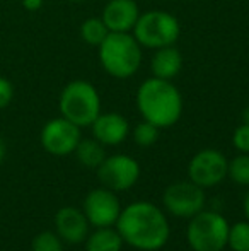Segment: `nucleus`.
Returning a JSON list of instances; mask_svg holds the SVG:
<instances>
[{"mask_svg": "<svg viewBox=\"0 0 249 251\" xmlns=\"http://www.w3.org/2000/svg\"><path fill=\"white\" fill-rule=\"evenodd\" d=\"M114 226L123 238V243L140 251L164 248L171 236L166 214L150 201H133L121 208Z\"/></svg>", "mask_w": 249, "mask_h": 251, "instance_id": "1", "label": "nucleus"}, {"mask_svg": "<svg viewBox=\"0 0 249 251\" xmlns=\"http://www.w3.org/2000/svg\"><path fill=\"white\" fill-rule=\"evenodd\" d=\"M136 108L143 120L159 128H167L180 122L183 98L171 80L150 77L136 91Z\"/></svg>", "mask_w": 249, "mask_h": 251, "instance_id": "2", "label": "nucleus"}, {"mask_svg": "<svg viewBox=\"0 0 249 251\" xmlns=\"http://www.w3.org/2000/svg\"><path fill=\"white\" fill-rule=\"evenodd\" d=\"M103 69L116 79H128L142 65V47L132 33H110L99 45Z\"/></svg>", "mask_w": 249, "mask_h": 251, "instance_id": "3", "label": "nucleus"}, {"mask_svg": "<svg viewBox=\"0 0 249 251\" xmlns=\"http://www.w3.org/2000/svg\"><path fill=\"white\" fill-rule=\"evenodd\" d=\"M60 113L77 126H91L101 113V98L97 89L87 80H72L60 94Z\"/></svg>", "mask_w": 249, "mask_h": 251, "instance_id": "4", "label": "nucleus"}, {"mask_svg": "<svg viewBox=\"0 0 249 251\" xmlns=\"http://www.w3.org/2000/svg\"><path fill=\"white\" fill-rule=\"evenodd\" d=\"M132 33L142 48L157 50V48L173 47L180 38L181 29L180 23L173 14L166 10H149L140 14Z\"/></svg>", "mask_w": 249, "mask_h": 251, "instance_id": "5", "label": "nucleus"}, {"mask_svg": "<svg viewBox=\"0 0 249 251\" xmlns=\"http://www.w3.org/2000/svg\"><path fill=\"white\" fill-rule=\"evenodd\" d=\"M229 222L213 210H202L189 219L188 245L193 251H222L227 246Z\"/></svg>", "mask_w": 249, "mask_h": 251, "instance_id": "6", "label": "nucleus"}, {"mask_svg": "<svg viewBox=\"0 0 249 251\" xmlns=\"http://www.w3.org/2000/svg\"><path fill=\"white\" fill-rule=\"evenodd\" d=\"M96 171L101 185L113 192L130 190L140 178V164L126 154L106 155Z\"/></svg>", "mask_w": 249, "mask_h": 251, "instance_id": "7", "label": "nucleus"}, {"mask_svg": "<svg viewBox=\"0 0 249 251\" xmlns=\"http://www.w3.org/2000/svg\"><path fill=\"white\" fill-rule=\"evenodd\" d=\"M164 208L180 219H191L205 207V192L202 186L189 181H176L164 190Z\"/></svg>", "mask_w": 249, "mask_h": 251, "instance_id": "8", "label": "nucleus"}, {"mask_svg": "<svg viewBox=\"0 0 249 251\" xmlns=\"http://www.w3.org/2000/svg\"><path fill=\"white\" fill-rule=\"evenodd\" d=\"M229 161L222 152L215 149H203L196 152L188 164V176L195 185L212 188L227 178Z\"/></svg>", "mask_w": 249, "mask_h": 251, "instance_id": "9", "label": "nucleus"}, {"mask_svg": "<svg viewBox=\"0 0 249 251\" xmlns=\"http://www.w3.org/2000/svg\"><path fill=\"white\" fill-rule=\"evenodd\" d=\"M82 212L94 227H113L120 217L121 205L116 192L101 186L87 193L84 199Z\"/></svg>", "mask_w": 249, "mask_h": 251, "instance_id": "10", "label": "nucleus"}, {"mask_svg": "<svg viewBox=\"0 0 249 251\" xmlns=\"http://www.w3.org/2000/svg\"><path fill=\"white\" fill-rule=\"evenodd\" d=\"M80 126L67 118H53L41 130V146L51 155H68L80 142Z\"/></svg>", "mask_w": 249, "mask_h": 251, "instance_id": "11", "label": "nucleus"}, {"mask_svg": "<svg viewBox=\"0 0 249 251\" xmlns=\"http://www.w3.org/2000/svg\"><path fill=\"white\" fill-rule=\"evenodd\" d=\"M89 221L80 208L63 207L55 214V229L62 241L68 245H80L89 236Z\"/></svg>", "mask_w": 249, "mask_h": 251, "instance_id": "12", "label": "nucleus"}, {"mask_svg": "<svg viewBox=\"0 0 249 251\" xmlns=\"http://www.w3.org/2000/svg\"><path fill=\"white\" fill-rule=\"evenodd\" d=\"M138 17L140 9L135 0H110L101 19L110 33H132Z\"/></svg>", "mask_w": 249, "mask_h": 251, "instance_id": "13", "label": "nucleus"}, {"mask_svg": "<svg viewBox=\"0 0 249 251\" xmlns=\"http://www.w3.org/2000/svg\"><path fill=\"white\" fill-rule=\"evenodd\" d=\"M91 126L94 139L103 146H120L130 133L128 120L120 113H99Z\"/></svg>", "mask_w": 249, "mask_h": 251, "instance_id": "14", "label": "nucleus"}, {"mask_svg": "<svg viewBox=\"0 0 249 251\" xmlns=\"http://www.w3.org/2000/svg\"><path fill=\"white\" fill-rule=\"evenodd\" d=\"M181 67H183V56L174 45L157 48L152 56V62H150L152 75L164 80H173L181 72Z\"/></svg>", "mask_w": 249, "mask_h": 251, "instance_id": "15", "label": "nucleus"}, {"mask_svg": "<svg viewBox=\"0 0 249 251\" xmlns=\"http://www.w3.org/2000/svg\"><path fill=\"white\" fill-rule=\"evenodd\" d=\"M123 238L118 229L96 227L92 234L86 238V251H121Z\"/></svg>", "mask_w": 249, "mask_h": 251, "instance_id": "16", "label": "nucleus"}, {"mask_svg": "<svg viewBox=\"0 0 249 251\" xmlns=\"http://www.w3.org/2000/svg\"><path fill=\"white\" fill-rule=\"evenodd\" d=\"M77 161L82 166L91 169H97L101 162L106 159V152H104V146L97 142L96 139H80L79 146L75 147Z\"/></svg>", "mask_w": 249, "mask_h": 251, "instance_id": "17", "label": "nucleus"}, {"mask_svg": "<svg viewBox=\"0 0 249 251\" xmlns=\"http://www.w3.org/2000/svg\"><path fill=\"white\" fill-rule=\"evenodd\" d=\"M108 34H110V31L101 17H89L80 26V36L91 47H99L108 38Z\"/></svg>", "mask_w": 249, "mask_h": 251, "instance_id": "18", "label": "nucleus"}, {"mask_svg": "<svg viewBox=\"0 0 249 251\" xmlns=\"http://www.w3.org/2000/svg\"><path fill=\"white\" fill-rule=\"evenodd\" d=\"M227 176L241 186H249V154L241 152L227 164Z\"/></svg>", "mask_w": 249, "mask_h": 251, "instance_id": "19", "label": "nucleus"}, {"mask_svg": "<svg viewBox=\"0 0 249 251\" xmlns=\"http://www.w3.org/2000/svg\"><path fill=\"white\" fill-rule=\"evenodd\" d=\"M227 246L232 251H249V221L229 226Z\"/></svg>", "mask_w": 249, "mask_h": 251, "instance_id": "20", "label": "nucleus"}, {"mask_svg": "<svg viewBox=\"0 0 249 251\" xmlns=\"http://www.w3.org/2000/svg\"><path fill=\"white\" fill-rule=\"evenodd\" d=\"M159 126H156L154 123L147 122H140L138 125L133 128V140H135L136 146L140 147H150L157 142L159 139Z\"/></svg>", "mask_w": 249, "mask_h": 251, "instance_id": "21", "label": "nucleus"}, {"mask_svg": "<svg viewBox=\"0 0 249 251\" xmlns=\"http://www.w3.org/2000/svg\"><path fill=\"white\" fill-rule=\"evenodd\" d=\"M31 250L33 251H63V241L57 232L43 231L38 236H34Z\"/></svg>", "mask_w": 249, "mask_h": 251, "instance_id": "22", "label": "nucleus"}, {"mask_svg": "<svg viewBox=\"0 0 249 251\" xmlns=\"http://www.w3.org/2000/svg\"><path fill=\"white\" fill-rule=\"evenodd\" d=\"M232 146L236 147L239 152L249 154V125L243 123L241 126H237L232 133Z\"/></svg>", "mask_w": 249, "mask_h": 251, "instance_id": "23", "label": "nucleus"}, {"mask_svg": "<svg viewBox=\"0 0 249 251\" xmlns=\"http://www.w3.org/2000/svg\"><path fill=\"white\" fill-rule=\"evenodd\" d=\"M14 100V86L9 79L0 77V109L7 108Z\"/></svg>", "mask_w": 249, "mask_h": 251, "instance_id": "24", "label": "nucleus"}, {"mask_svg": "<svg viewBox=\"0 0 249 251\" xmlns=\"http://www.w3.org/2000/svg\"><path fill=\"white\" fill-rule=\"evenodd\" d=\"M23 5L26 10H31V12H34V10L41 9L43 7V0H23Z\"/></svg>", "mask_w": 249, "mask_h": 251, "instance_id": "25", "label": "nucleus"}, {"mask_svg": "<svg viewBox=\"0 0 249 251\" xmlns=\"http://www.w3.org/2000/svg\"><path fill=\"white\" fill-rule=\"evenodd\" d=\"M243 208H244V215H246V219L249 221V192L246 193V197H244V201H243Z\"/></svg>", "mask_w": 249, "mask_h": 251, "instance_id": "26", "label": "nucleus"}, {"mask_svg": "<svg viewBox=\"0 0 249 251\" xmlns=\"http://www.w3.org/2000/svg\"><path fill=\"white\" fill-rule=\"evenodd\" d=\"M3 155H5V147H3V142L0 140V162H2Z\"/></svg>", "mask_w": 249, "mask_h": 251, "instance_id": "27", "label": "nucleus"}, {"mask_svg": "<svg viewBox=\"0 0 249 251\" xmlns=\"http://www.w3.org/2000/svg\"><path fill=\"white\" fill-rule=\"evenodd\" d=\"M243 120H244V123H248V125H249V108H246V109H244Z\"/></svg>", "mask_w": 249, "mask_h": 251, "instance_id": "28", "label": "nucleus"}, {"mask_svg": "<svg viewBox=\"0 0 249 251\" xmlns=\"http://www.w3.org/2000/svg\"><path fill=\"white\" fill-rule=\"evenodd\" d=\"M72 2H84V0H72Z\"/></svg>", "mask_w": 249, "mask_h": 251, "instance_id": "29", "label": "nucleus"}]
</instances>
